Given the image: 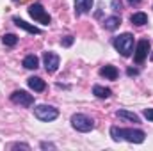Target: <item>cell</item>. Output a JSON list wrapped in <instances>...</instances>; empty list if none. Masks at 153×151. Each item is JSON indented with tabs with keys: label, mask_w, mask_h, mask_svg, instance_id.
Returning <instances> with one entry per match:
<instances>
[{
	"label": "cell",
	"mask_w": 153,
	"mask_h": 151,
	"mask_svg": "<svg viewBox=\"0 0 153 151\" xmlns=\"http://www.w3.org/2000/svg\"><path fill=\"white\" fill-rule=\"evenodd\" d=\"M111 137L114 141H128L132 144H141L146 139V133L143 130H134V128H111Z\"/></svg>",
	"instance_id": "1"
},
{
	"label": "cell",
	"mask_w": 153,
	"mask_h": 151,
	"mask_svg": "<svg viewBox=\"0 0 153 151\" xmlns=\"http://www.w3.org/2000/svg\"><path fill=\"white\" fill-rule=\"evenodd\" d=\"M112 44H114V48L123 55V57H130L132 52H134V36H132L130 32H125V34L114 38Z\"/></svg>",
	"instance_id": "2"
},
{
	"label": "cell",
	"mask_w": 153,
	"mask_h": 151,
	"mask_svg": "<svg viewBox=\"0 0 153 151\" xmlns=\"http://www.w3.org/2000/svg\"><path fill=\"white\" fill-rule=\"evenodd\" d=\"M71 126L76 132L87 133V132H91L94 128V121L89 115H85V114H73L71 115Z\"/></svg>",
	"instance_id": "3"
},
{
	"label": "cell",
	"mask_w": 153,
	"mask_h": 151,
	"mask_svg": "<svg viewBox=\"0 0 153 151\" xmlns=\"http://www.w3.org/2000/svg\"><path fill=\"white\" fill-rule=\"evenodd\" d=\"M34 115L38 117L39 121H45V123H48V121H53V119H57L59 110H57L55 107H52V105H38V107L34 109Z\"/></svg>",
	"instance_id": "4"
},
{
	"label": "cell",
	"mask_w": 153,
	"mask_h": 151,
	"mask_svg": "<svg viewBox=\"0 0 153 151\" xmlns=\"http://www.w3.org/2000/svg\"><path fill=\"white\" fill-rule=\"evenodd\" d=\"M29 14L38 21V23H43V25H48L50 21H52V18H50V14L45 11V7L39 4V2H34L30 7H29Z\"/></svg>",
	"instance_id": "5"
},
{
	"label": "cell",
	"mask_w": 153,
	"mask_h": 151,
	"mask_svg": "<svg viewBox=\"0 0 153 151\" xmlns=\"http://www.w3.org/2000/svg\"><path fill=\"white\" fill-rule=\"evenodd\" d=\"M11 101L14 103V105H20V107H32L34 105V96L32 94H29L27 91H14L13 94H11Z\"/></svg>",
	"instance_id": "6"
},
{
	"label": "cell",
	"mask_w": 153,
	"mask_h": 151,
	"mask_svg": "<svg viewBox=\"0 0 153 151\" xmlns=\"http://www.w3.org/2000/svg\"><path fill=\"white\" fill-rule=\"evenodd\" d=\"M148 52H150V39H141L137 43V48H135V53H134V61L137 64H143L148 57Z\"/></svg>",
	"instance_id": "7"
},
{
	"label": "cell",
	"mask_w": 153,
	"mask_h": 151,
	"mask_svg": "<svg viewBox=\"0 0 153 151\" xmlns=\"http://www.w3.org/2000/svg\"><path fill=\"white\" fill-rule=\"evenodd\" d=\"M43 62H45V68L48 73H55L59 70V64H61V59L57 53L53 52H45L43 53Z\"/></svg>",
	"instance_id": "8"
},
{
	"label": "cell",
	"mask_w": 153,
	"mask_h": 151,
	"mask_svg": "<svg viewBox=\"0 0 153 151\" xmlns=\"http://www.w3.org/2000/svg\"><path fill=\"white\" fill-rule=\"evenodd\" d=\"M27 84H29V87H30L32 91H36V93H43V91L46 89L45 80H43V78H39V76H30V78L27 80Z\"/></svg>",
	"instance_id": "9"
},
{
	"label": "cell",
	"mask_w": 153,
	"mask_h": 151,
	"mask_svg": "<svg viewBox=\"0 0 153 151\" xmlns=\"http://www.w3.org/2000/svg\"><path fill=\"white\" fill-rule=\"evenodd\" d=\"M93 9V0H75V13L85 14Z\"/></svg>",
	"instance_id": "10"
},
{
	"label": "cell",
	"mask_w": 153,
	"mask_h": 151,
	"mask_svg": "<svg viewBox=\"0 0 153 151\" xmlns=\"http://www.w3.org/2000/svg\"><path fill=\"white\" fill-rule=\"evenodd\" d=\"M13 21H14L20 29H23V30H27V32H30V34H41V29L30 25V23H27V21H23V20H20V18H16V16L13 18Z\"/></svg>",
	"instance_id": "11"
},
{
	"label": "cell",
	"mask_w": 153,
	"mask_h": 151,
	"mask_svg": "<svg viewBox=\"0 0 153 151\" xmlns=\"http://www.w3.org/2000/svg\"><path fill=\"white\" fill-rule=\"evenodd\" d=\"M116 115H117L119 119H125V121H130V123H141V119H139L137 114L128 112V110H117Z\"/></svg>",
	"instance_id": "12"
},
{
	"label": "cell",
	"mask_w": 153,
	"mask_h": 151,
	"mask_svg": "<svg viewBox=\"0 0 153 151\" xmlns=\"http://www.w3.org/2000/svg\"><path fill=\"white\" fill-rule=\"evenodd\" d=\"M93 94H94L96 98L107 100V98H111L112 91H111V89H107V87H102V85H94V87H93Z\"/></svg>",
	"instance_id": "13"
},
{
	"label": "cell",
	"mask_w": 153,
	"mask_h": 151,
	"mask_svg": "<svg viewBox=\"0 0 153 151\" xmlns=\"http://www.w3.org/2000/svg\"><path fill=\"white\" fill-rule=\"evenodd\" d=\"M119 25H121V18H119V16H109V18H105V21H103V27H105L107 30H116Z\"/></svg>",
	"instance_id": "14"
},
{
	"label": "cell",
	"mask_w": 153,
	"mask_h": 151,
	"mask_svg": "<svg viewBox=\"0 0 153 151\" xmlns=\"http://www.w3.org/2000/svg\"><path fill=\"white\" fill-rule=\"evenodd\" d=\"M130 21H132L134 25H137V27H143V25L148 23V16H146L144 13H134V14L130 16Z\"/></svg>",
	"instance_id": "15"
},
{
	"label": "cell",
	"mask_w": 153,
	"mask_h": 151,
	"mask_svg": "<svg viewBox=\"0 0 153 151\" xmlns=\"http://www.w3.org/2000/svg\"><path fill=\"white\" fill-rule=\"evenodd\" d=\"M100 75L105 76V78H109V80H116L117 78V70H116L114 66H103L102 70H100Z\"/></svg>",
	"instance_id": "16"
},
{
	"label": "cell",
	"mask_w": 153,
	"mask_h": 151,
	"mask_svg": "<svg viewBox=\"0 0 153 151\" xmlns=\"http://www.w3.org/2000/svg\"><path fill=\"white\" fill-rule=\"evenodd\" d=\"M23 68H27V70H38L39 68V59L36 55H27V57L23 59Z\"/></svg>",
	"instance_id": "17"
},
{
	"label": "cell",
	"mask_w": 153,
	"mask_h": 151,
	"mask_svg": "<svg viewBox=\"0 0 153 151\" xmlns=\"http://www.w3.org/2000/svg\"><path fill=\"white\" fill-rule=\"evenodd\" d=\"M2 43H4L5 46H14V44L18 43V36H16V34H5V36L2 38Z\"/></svg>",
	"instance_id": "18"
},
{
	"label": "cell",
	"mask_w": 153,
	"mask_h": 151,
	"mask_svg": "<svg viewBox=\"0 0 153 151\" xmlns=\"http://www.w3.org/2000/svg\"><path fill=\"white\" fill-rule=\"evenodd\" d=\"M73 41H75V38H73V36H66V38L62 39L61 43H62V46H71V44H73Z\"/></svg>",
	"instance_id": "19"
},
{
	"label": "cell",
	"mask_w": 153,
	"mask_h": 151,
	"mask_svg": "<svg viewBox=\"0 0 153 151\" xmlns=\"http://www.w3.org/2000/svg\"><path fill=\"white\" fill-rule=\"evenodd\" d=\"M144 117L148 119V121H153V109H144Z\"/></svg>",
	"instance_id": "20"
},
{
	"label": "cell",
	"mask_w": 153,
	"mask_h": 151,
	"mask_svg": "<svg viewBox=\"0 0 153 151\" xmlns=\"http://www.w3.org/2000/svg\"><path fill=\"white\" fill-rule=\"evenodd\" d=\"M18 148H22V150H30V146L29 144H13V150H18Z\"/></svg>",
	"instance_id": "21"
},
{
	"label": "cell",
	"mask_w": 153,
	"mask_h": 151,
	"mask_svg": "<svg viewBox=\"0 0 153 151\" xmlns=\"http://www.w3.org/2000/svg\"><path fill=\"white\" fill-rule=\"evenodd\" d=\"M112 9H114V11H119V9H121V2H119V0H112Z\"/></svg>",
	"instance_id": "22"
},
{
	"label": "cell",
	"mask_w": 153,
	"mask_h": 151,
	"mask_svg": "<svg viewBox=\"0 0 153 151\" xmlns=\"http://www.w3.org/2000/svg\"><path fill=\"white\" fill-rule=\"evenodd\" d=\"M41 148H43V150H48V148H50V150H53L55 146H53V144H50V142H41Z\"/></svg>",
	"instance_id": "23"
},
{
	"label": "cell",
	"mask_w": 153,
	"mask_h": 151,
	"mask_svg": "<svg viewBox=\"0 0 153 151\" xmlns=\"http://www.w3.org/2000/svg\"><path fill=\"white\" fill-rule=\"evenodd\" d=\"M126 73H128V76H135L139 71H137V70H134V68H128V70H126Z\"/></svg>",
	"instance_id": "24"
},
{
	"label": "cell",
	"mask_w": 153,
	"mask_h": 151,
	"mask_svg": "<svg viewBox=\"0 0 153 151\" xmlns=\"http://www.w3.org/2000/svg\"><path fill=\"white\" fill-rule=\"evenodd\" d=\"M139 2H141V0H128V4H130V5H137Z\"/></svg>",
	"instance_id": "25"
},
{
	"label": "cell",
	"mask_w": 153,
	"mask_h": 151,
	"mask_svg": "<svg viewBox=\"0 0 153 151\" xmlns=\"http://www.w3.org/2000/svg\"><path fill=\"white\" fill-rule=\"evenodd\" d=\"M150 59H152V61H153V53H152V55H150Z\"/></svg>",
	"instance_id": "26"
}]
</instances>
